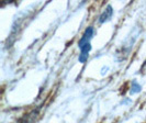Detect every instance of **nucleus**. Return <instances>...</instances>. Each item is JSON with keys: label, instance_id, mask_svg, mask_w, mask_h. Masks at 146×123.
<instances>
[{"label": "nucleus", "instance_id": "1", "mask_svg": "<svg viewBox=\"0 0 146 123\" xmlns=\"http://www.w3.org/2000/svg\"><path fill=\"white\" fill-rule=\"evenodd\" d=\"M92 35H94V29H92L91 27H89L88 29H86L85 33L82 34L81 39L79 40V43H78L79 49H80L81 46H84V45H86V44L90 43V40L92 39Z\"/></svg>", "mask_w": 146, "mask_h": 123}, {"label": "nucleus", "instance_id": "2", "mask_svg": "<svg viewBox=\"0 0 146 123\" xmlns=\"http://www.w3.org/2000/svg\"><path fill=\"white\" fill-rule=\"evenodd\" d=\"M91 50V45L90 43L89 44H86V45H84V46H81L80 47V55H79V62L80 63H86V61L88 59V56H89V52Z\"/></svg>", "mask_w": 146, "mask_h": 123}, {"label": "nucleus", "instance_id": "3", "mask_svg": "<svg viewBox=\"0 0 146 123\" xmlns=\"http://www.w3.org/2000/svg\"><path fill=\"white\" fill-rule=\"evenodd\" d=\"M112 13H113V10H112V7L111 6H108L107 9L104 10L102 12V15H100V18H99V22H104V21H108L110 18L112 17Z\"/></svg>", "mask_w": 146, "mask_h": 123}]
</instances>
